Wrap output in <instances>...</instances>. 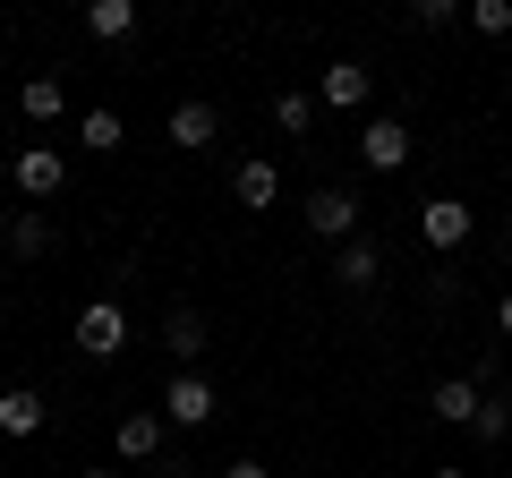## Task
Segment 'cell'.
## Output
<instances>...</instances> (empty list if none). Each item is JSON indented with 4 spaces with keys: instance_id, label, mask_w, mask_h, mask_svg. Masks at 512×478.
<instances>
[{
    "instance_id": "1",
    "label": "cell",
    "mask_w": 512,
    "mask_h": 478,
    "mask_svg": "<svg viewBox=\"0 0 512 478\" xmlns=\"http://www.w3.org/2000/svg\"><path fill=\"white\" fill-rule=\"evenodd\" d=\"M77 350H86V359H120L128 350V308L120 299H86V308H77Z\"/></svg>"
},
{
    "instance_id": "2",
    "label": "cell",
    "mask_w": 512,
    "mask_h": 478,
    "mask_svg": "<svg viewBox=\"0 0 512 478\" xmlns=\"http://www.w3.org/2000/svg\"><path fill=\"white\" fill-rule=\"evenodd\" d=\"M470 231H478V214L461 197H427L419 205V239L436 248V257H453V248H470Z\"/></svg>"
},
{
    "instance_id": "3",
    "label": "cell",
    "mask_w": 512,
    "mask_h": 478,
    "mask_svg": "<svg viewBox=\"0 0 512 478\" xmlns=\"http://www.w3.org/2000/svg\"><path fill=\"white\" fill-rule=\"evenodd\" d=\"M308 231L333 239V248H350V239H359V188H316L308 197Z\"/></svg>"
},
{
    "instance_id": "4",
    "label": "cell",
    "mask_w": 512,
    "mask_h": 478,
    "mask_svg": "<svg viewBox=\"0 0 512 478\" xmlns=\"http://www.w3.org/2000/svg\"><path fill=\"white\" fill-rule=\"evenodd\" d=\"M9 180H18V197H60V188H69V163H60V154L52 146H18V154H9Z\"/></svg>"
},
{
    "instance_id": "5",
    "label": "cell",
    "mask_w": 512,
    "mask_h": 478,
    "mask_svg": "<svg viewBox=\"0 0 512 478\" xmlns=\"http://www.w3.org/2000/svg\"><path fill=\"white\" fill-rule=\"evenodd\" d=\"M214 410H222V393L205 385L197 368H180V376H171V393H163V419H171V427H205Z\"/></svg>"
},
{
    "instance_id": "6",
    "label": "cell",
    "mask_w": 512,
    "mask_h": 478,
    "mask_svg": "<svg viewBox=\"0 0 512 478\" xmlns=\"http://www.w3.org/2000/svg\"><path fill=\"white\" fill-rule=\"evenodd\" d=\"M231 205H239V214H274V205H282V171L265 163V154H248V163L231 171Z\"/></svg>"
},
{
    "instance_id": "7",
    "label": "cell",
    "mask_w": 512,
    "mask_h": 478,
    "mask_svg": "<svg viewBox=\"0 0 512 478\" xmlns=\"http://www.w3.org/2000/svg\"><path fill=\"white\" fill-rule=\"evenodd\" d=\"M478 410H487V385H478V376H444V385H427V419H444V427H470Z\"/></svg>"
},
{
    "instance_id": "8",
    "label": "cell",
    "mask_w": 512,
    "mask_h": 478,
    "mask_svg": "<svg viewBox=\"0 0 512 478\" xmlns=\"http://www.w3.org/2000/svg\"><path fill=\"white\" fill-rule=\"evenodd\" d=\"M111 444H120V461H154L171 444V419H163V410H128V419L111 427Z\"/></svg>"
},
{
    "instance_id": "9",
    "label": "cell",
    "mask_w": 512,
    "mask_h": 478,
    "mask_svg": "<svg viewBox=\"0 0 512 478\" xmlns=\"http://www.w3.org/2000/svg\"><path fill=\"white\" fill-rule=\"evenodd\" d=\"M367 94H376V69H359V60H333V69L316 77V103L325 111H359Z\"/></svg>"
},
{
    "instance_id": "10",
    "label": "cell",
    "mask_w": 512,
    "mask_h": 478,
    "mask_svg": "<svg viewBox=\"0 0 512 478\" xmlns=\"http://www.w3.org/2000/svg\"><path fill=\"white\" fill-rule=\"evenodd\" d=\"M163 137H171V146H180V154H205V146H214V137H222V111L188 94V103L171 111V129H163Z\"/></svg>"
},
{
    "instance_id": "11",
    "label": "cell",
    "mask_w": 512,
    "mask_h": 478,
    "mask_svg": "<svg viewBox=\"0 0 512 478\" xmlns=\"http://www.w3.org/2000/svg\"><path fill=\"white\" fill-rule=\"evenodd\" d=\"M359 163L367 171H402L410 163V129H402V120H367V129H359Z\"/></svg>"
},
{
    "instance_id": "12",
    "label": "cell",
    "mask_w": 512,
    "mask_h": 478,
    "mask_svg": "<svg viewBox=\"0 0 512 478\" xmlns=\"http://www.w3.org/2000/svg\"><path fill=\"white\" fill-rule=\"evenodd\" d=\"M205 342H214V333H205V316H197V308L180 299V308L163 316V350L180 359V368H197V359H205Z\"/></svg>"
},
{
    "instance_id": "13",
    "label": "cell",
    "mask_w": 512,
    "mask_h": 478,
    "mask_svg": "<svg viewBox=\"0 0 512 478\" xmlns=\"http://www.w3.org/2000/svg\"><path fill=\"white\" fill-rule=\"evenodd\" d=\"M376 274H384L376 239H350V248H333V282H342V291H376Z\"/></svg>"
},
{
    "instance_id": "14",
    "label": "cell",
    "mask_w": 512,
    "mask_h": 478,
    "mask_svg": "<svg viewBox=\"0 0 512 478\" xmlns=\"http://www.w3.org/2000/svg\"><path fill=\"white\" fill-rule=\"evenodd\" d=\"M86 35L94 43H128L137 35V0H86Z\"/></svg>"
},
{
    "instance_id": "15",
    "label": "cell",
    "mask_w": 512,
    "mask_h": 478,
    "mask_svg": "<svg viewBox=\"0 0 512 478\" xmlns=\"http://www.w3.org/2000/svg\"><path fill=\"white\" fill-rule=\"evenodd\" d=\"M18 111L35 120V129H52L60 111H69V86H60V77H26V86H18Z\"/></svg>"
},
{
    "instance_id": "16",
    "label": "cell",
    "mask_w": 512,
    "mask_h": 478,
    "mask_svg": "<svg viewBox=\"0 0 512 478\" xmlns=\"http://www.w3.org/2000/svg\"><path fill=\"white\" fill-rule=\"evenodd\" d=\"M35 427H43V393H26V385H9V393H0V436H35Z\"/></svg>"
},
{
    "instance_id": "17",
    "label": "cell",
    "mask_w": 512,
    "mask_h": 478,
    "mask_svg": "<svg viewBox=\"0 0 512 478\" xmlns=\"http://www.w3.org/2000/svg\"><path fill=\"white\" fill-rule=\"evenodd\" d=\"M316 111H325V103L291 86V94H274V129H282V137H308V129H316Z\"/></svg>"
},
{
    "instance_id": "18",
    "label": "cell",
    "mask_w": 512,
    "mask_h": 478,
    "mask_svg": "<svg viewBox=\"0 0 512 478\" xmlns=\"http://www.w3.org/2000/svg\"><path fill=\"white\" fill-rule=\"evenodd\" d=\"M9 248H18V257H43V248H52V222H43L35 205H18V214H9Z\"/></svg>"
},
{
    "instance_id": "19",
    "label": "cell",
    "mask_w": 512,
    "mask_h": 478,
    "mask_svg": "<svg viewBox=\"0 0 512 478\" xmlns=\"http://www.w3.org/2000/svg\"><path fill=\"white\" fill-rule=\"evenodd\" d=\"M461 18H470L478 35L495 43V35H512V0H470V9H461Z\"/></svg>"
},
{
    "instance_id": "20",
    "label": "cell",
    "mask_w": 512,
    "mask_h": 478,
    "mask_svg": "<svg viewBox=\"0 0 512 478\" xmlns=\"http://www.w3.org/2000/svg\"><path fill=\"white\" fill-rule=\"evenodd\" d=\"M120 111H86V154H120Z\"/></svg>"
},
{
    "instance_id": "21",
    "label": "cell",
    "mask_w": 512,
    "mask_h": 478,
    "mask_svg": "<svg viewBox=\"0 0 512 478\" xmlns=\"http://www.w3.org/2000/svg\"><path fill=\"white\" fill-rule=\"evenodd\" d=\"M470 436H478V444H504V436H512V410H504V393H487V410L470 419Z\"/></svg>"
},
{
    "instance_id": "22",
    "label": "cell",
    "mask_w": 512,
    "mask_h": 478,
    "mask_svg": "<svg viewBox=\"0 0 512 478\" xmlns=\"http://www.w3.org/2000/svg\"><path fill=\"white\" fill-rule=\"evenodd\" d=\"M453 18H461L453 0H410V26H419V35H444Z\"/></svg>"
},
{
    "instance_id": "23",
    "label": "cell",
    "mask_w": 512,
    "mask_h": 478,
    "mask_svg": "<svg viewBox=\"0 0 512 478\" xmlns=\"http://www.w3.org/2000/svg\"><path fill=\"white\" fill-rule=\"evenodd\" d=\"M222 478H274V470H265V461H231Z\"/></svg>"
},
{
    "instance_id": "24",
    "label": "cell",
    "mask_w": 512,
    "mask_h": 478,
    "mask_svg": "<svg viewBox=\"0 0 512 478\" xmlns=\"http://www.w3.org/2000/svg\"><path fill=\"white\" fill-rule=\"evenodd\" d=\"M495 333H504V342H512V291L495 299Z\"/></svg>"
},
{
    "instance_id": "25",
    "label": "cell",
    "mask_w": 512,
    "mask_h": 478,
    "mask_svg": "<svg viewBox=\"0 0 512 478\" xmlns=\"http://www.w3.org/2000/svg\"><path fill=\"white\" fill-rule=\"evenodd\" d=\"M427 478H470V470H453V461H436V470H427Z\"/></svg>"
},
{
    "instance_id": "26",
    "label": "cell",
    "mask_w": 512,
    "mask_h": 478,
    "mask_svg": "<svg viewBox=\"0 0 512 478\" xmlns=\"http://www.w3.org/2000/svg\"><path fill=\"white\" fill-rule=\"evenodd\" d=\"M0 248H9V214H0Z\"/></svg>"
},
{
    "instance_id": "27",
    "label": "cell",
    "mask_w": 512,
    "mask_h": 478,
    "mask_svg": "<svg viewBox=\"0 0 512 478\" xmlns=\"http://www.w3.org/2000/svg\"><path fill=\"white\" fill-rule=\"evenodd\" d=\"M86 478H111V470H86Z\"/></svg>"
},
{
    "instance_id": "28",
    "label": "cell",
    "mask_w": 512,
    "mask_h": 478,
    "mask_svg": "<svg viewBox=\"0 0 512 478\" xmlns=\"http://www.w3.org/2000/svg\"><path fill=\"white\" fill-rule=\"evenodd\" d=\"M0 77H9V60H0Z\"/></svg>"
}]
</instances>
